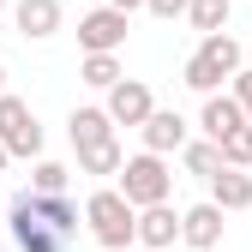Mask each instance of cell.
<instances>
[{
  "mask_svg": "<svg viewBox=\"0 0 252 252\" xmlns=\"http://www.w3.org/2000/svg\"><path fill=\"white\" fill-rule=\"evenodd\" d=\"M66 138H72V150L114 138V120H108V108H72V120H66Z\"/></svg>",
  "mask_w": 252,
  "mask_h": 252,
  "instance_id": "obj_15",
  "label": "cell"
},
{
  "mask_svg": "<svg viewBox=\"0 0 252 252\" xmlns=\"http://www.w3.org/2000/svg\"><path fill=\"white\" fill-rule=\"evenodd\" d=\"M6 162H12V150H6V144H0V174H6Z\"/></svg>",
  "mask_w": 252,
  "mask_h": 252,
  "instance_id": "obj_25",
  "label": "cell"
},
{
  "mask_svg": "<svg viewBox=\"0 0 252 252\" xmlns=\"http://www.w3.org/2000/svg\"><path fill=\"white\" fill-rule=\"evenodd\" d=\"M216 144H222V162L228 168H252V126H234V132H222Z\"/></svg>",
  "mask_w": 252,
  "mask_h": 252,
  "instance_id": "obj_21",
  "label": "cell"
},
{
  "mask_svg": "<svg viewBox=\"0 0 252 252\" xmlns=\"http://www.w3.org/2000/svg\"><path fill=\"white\" fill-rule=\"evenodd\" d=\"M0 144L12 156H42V126L30 114V102L12 96V90H0Z\"/></svg>",
  "mask_w": 252,
  "mask_h": 252,
  "instance_id": "obj_5",
  "label": "cell"
},
{
  "mask_svg": "<svg viewBox=\"0 0 252 252\" xmlns=\"http://www.w3.org/2000/svg\"><path fill=\"white\" fill-rule=\"evenodd\" d=\"M180 240V210L162 198V204H144L138 210V222H132V246H150V252H162Z\"/></svg>",
  "mask_w": 252,
  "mask_h": 252,
  "instance_id": "obj_8",
  "label": "cell"
},
{
  "mask_svg": "<svg viewBox=\"0 0 252 252\" xmlns=\"http://www.w3.org/2000/svg\"><path fill=\"white\" fill-rule=\"evenodd\" d=\"M126 12L120 6H96V12H84L78 18V42H84V54H120L126 48Z\"/></svg>",
  "mask_w": 252,
  "mask_h": 252,
  "instance_id": "obj_6",
  "label": "cell"
},
{
  "mask_svg": "<svg viewBox=\"0 0 252 252\" xmlns=\"http://www.w3.org/2000/svg\"><path fill=\"white\" fill-rule=\"evenodd\" d=\"M0 204H6V198H0Z\"/></svg>",
  "mask_w": 252,
  "mask_h": 252,
  "instance_id": "obj_29",
  "label": "cell"
},
{
  "mask_svg": "<svg viewBox=\"0 0 252 252\" xmlns=\"http://www.w3.org/2000/svg\"><path fill=\"white\" fill-rule=\"evenodd\" d=\"M240 66H246V60H240V42L222 36V30H210V36H198V48L186 54L180 84H186V90H198V96H210V90L222 84V78H234Z\"/></svg>",
  "mask_w": 252,
  "mask_h": 252,
  "instance_id": "obj_1",
  "label": "cell"
},
{
  "mask_svg": "<svg viewBox=\"0 0 252 252\" xmlns=\"http://www.w3.org/2000/svg\"><path fill=\"white\" fill-rule=\"evenodd\" d=\"M72 168L66 162H48V156H36V168H30V192H66Z\"/></svg>",
  "mask_w": 252,
  "mask_h": 252,
  "instance_id": "obj_20",
  "label": "cell"
},
{
  "mask_svg": "<svg viewBox=\"0 0 252 252\" xmlns=\"http://www.w3.org/2000/svg\"><path fill=\"white\" fill-rule=\"evenodd\" d=\"M138 138H144V150H156V156H174L186 138H192V126H186L174 108H150L144 126H138Z\"/></svg>",
  "mask_w": 252,
  "mask_h": 252,
  "instance_id": "obj_9",
  "label": "cell"
},
{
  "mask_svg": "<svg viewBox=\"0 0 252 252\" xmlns=\"http://www.w3.org/2000/svg\"><path fill=\"white\" fill-rule=\"evenodd\" d=\"M114 252H132V246H114Z\"/></svg>",
  "mask_w": 252,
  "mask_h": 252,
  "instance_id": "obj_28",
  "label": "cell"
},
{
  "mask_svg": "<svg viewBox=\"0 0 252 252\" xmlns=\"http://www.w3.org/2000/svg\"><path fill=\"white\" fill-rule=\"evenodd\" d=\"M60 18H66L60 0H18V6H12V24H18L24 42H48L54 30H60Z\"/></svg>",
  "mask_w": 252,
  "mask_h": 252,
  "instance_id": "obj_11",
  "label": "cell"
},
{
  "mask_svg": "<svg viewBox=\"0 0 252 252\" xmlns=\"http://www.w3.org/2000/svg\"><path fill=\"white\" fill-rule=\"evenodd\" d=\"M102 108H108L114 126H144V114L156 108V96H150L144 78H126V72H120V78L108 84V102H102Z\"/></svg>",
  "mask_w": 252,
  "mask_h": 252,
  "instance_id": "obj_7",
  "label": "cell"
},
{
  "mask_svg": "<svg viewBox=\"0 0 252 252\" xmlns=\"http://www.w3.org/2000/svg\"><path fill=\"white\" fill-rule=\"evenodd\" d=\"M234 126H246V108L234 96H222V90H210L204 108H198V132L204 138H222V132H234Z\"/></svg>",
  "mask_w": 252,
  "mask_h": 252,
  "instance_id": "obj_13",
  "label": "cell"
},
{
  "mask_svg": "<svg viewBox=\"0 0 252 252\" xmlns=\"http://www.w3.org/2000/svg\"><path fill=\"white\" fill-rule=\"evenodd\" d=\"M180 162H186V174L210 180L216 168H222V144H216V138H186L180 144Z\"/></svg>",
  "mask_w": 252,
  "mask_h": 252,
  "instance_id": "obj_16",
  "label": "cell"
},
{
  "mask_svg": "<svg viewBox=\"0 0 252 252\" xmlns=\"http://www.w3.org/2000/svg\"><path fill=\"white\" fill-rule=\"evenodd\" d=\"M0 246H6V240H0Z\"/></svg>",
  "mask_w": 252,
  "mask_h": 252,
  "instance_id": "obj_30",
  "label": "cell"
},
{
  "mask_svg": "<svg viewBox=\"0 0 252 252\" xmlns=\"http://www.w3.org/2000/svg\"><path fill=\"white\" fill-rule=\"evenodd\" d=\"M114 186H120V198L144 210V204H162L174 192V174H168V156H156V150H138V156H126V162L114 168Z\"/></svg>",
  "mask_w": 252,
  "mask_h": 252,
  "instance_id": "obj_2",
  "label": "cell"
},
{
  "mask_svg": "<svg viewBox=\"0 0 252 252\" xmlns=\"http://www.w3.org/2000/svg\"><path fill=\"white\" fill-rule=\"evenodd\" d=\"M0 90H6V66H0Z\"/></svg>",
  "mask_w": 252,
  "mask_h": 252,
  "instance_id": "obj_26",
  "label": "cell"
},
{
  "mask_svg": "<svg viewBox=\"0 0 252 252\" xmlns=\"http://www.w3.org/2000/svg\"><path fill=\"white\" fill-rule=\"evenodd\" d=\"M24 198H30V210H36L42 222H54L66 240H78V204L66 192H24Z\"/></svg>",
  "mask_w": 252,
  "mask_h": 252,
  "instance_id": "obj_14",
  "label": "cell"
},
{
  "mask_svg": "<svg viewBox=\"0 0 252 252\" xmlns=\"http://www.w3.org/2000/svg\"><path fill=\"white\" fill-rule=\"evenodd\" d=\"M150 18H186V0H144Z\"/></svg>",
  "mask_w": 252,
  "mask_h": 252,
  "instance_id": "obj_23",
  "label": "cell"
},
{
  "mask_svg": "<svg viewBox=\"0 0 252 252\" xmlns=\"http://www.w3.org/2000/svg\"><path fill=\"white\" fill-rule=\"evenodd\" d=\"M78 78H84L90 90H108V84L120 78V54H84V66H78Z\"/></svg>",
  "mask_w": 252,
  "mask_h": 252,
  "instance_id": "obj_19",
  "label": "cell"
},
{
  "mask_svg": "<svg viewBox=\"0 0 252 252\" xmlns=\"http://www.w3.org/2000/svg\"><path fill=\"white\" fill-rule=\"evenodd\" d=\"M132 222H138V210L120 198V186H96V192L84 198V228L96 234L108 252L114 246H132Z\"/></svg>",
  "mask_w": 252,
  "mask_h": 252,
  "instance_id": "obj_3",
  "label": "cell"
},
{
  "mask_svg": "<svg viewBox=\"0 0 252 252\" xmlns=\"http://www.w3.org/2000/svg\"><path fill=\"white\" fill-rule=\"evenodd\" d=\"M228 96L246 108V126H252V66H240V72H234V90H228Z\"/></svg>",
  "mask_w": 252,
  "mask_h": 252,
  "instance_id": "obj_22",
  "label": "cell"
},
{
  "mask_svg": "<svg viewBox=\"0 0 252 252\" xmlns=\"http://www.w3.org/2000/svg\"><path fill=\"white\" fill-rule=\"evenodd\" d=\"M126 162V150L114 144V138H102V144H84L78 150V174H114Z\"/></svg>",
  "mask_w": 252,
  "mask_h": 252,
  "instance_id": "obj_18",
  "label": "cell"
},
{
  "mask_svg": "<svg viewBox=\"0 0 252 252\" xmlns=\"http://www.w3.org/2000/svg\"><path fill=\"white\" fill-rule=\"evenodd\" d=\"M222 216L228 210H216L210 198L192 204V210H180V240L192 246V252H216V246H222Z\"/></svg>",
  "mask_w": 252,
  "mask_h": 252,
  "instance_id": "obj_10",
  "label": "cell"
},
{
  "mask_svg": "<svg viewBox=\"0 0 252 252\" xmlns=\"http://www.w3.org/2000/svg\"><path fill=\"white\" fill-rule=\"evenodd\" d=\"M228 12H234V0H186V18H192L198 36H210V30H228Z\"/></svg>",
  "mask_w": 252,
  "mask_h": 252,
  "instance_id": "obj_17",
  "label": "cell"
},
{
  "mask_svg": "<svg viewBox=\"0 0 252 252\" xmlns=\"http://www.w3.org/2000/svg\"><path fill=\"white\" fill-rule=\"evenodd\" d=\"M210 204L216 210H252V174L222 162V168L210 174Z\"/></svg>",
  "mask_w": 252,
  "mask_h": 252,
  "instance_id": "obj_12",
  "label": "cell"
},
{
  "mask_svg": "<svg viewBox=\"0 0 252 252\" xmlns=\"http://www.w3.org/2000/svg\"><path fill=\"white\" fill-rule=\"evenodd\" d=\"M108 6H120V12H126V18H132V12H138V6H144V0H108Z\"/></svg>",
  "mask_w": 252,
  "mask_h": 252,
  "instance_id": "obj_24",
  "label": "cell"
},
{
  "mask_svg": "<svg viewBox=\"0 0 252 252\" xmlns=\"http://www.w3.org/2000/svg\"><path fill=\"white\" fill-rule=\"evenodd\" d=\"M6 6H12V0H0V12H6Z\"/></svg>",
  "mask_w": 252,
  "mask_h": 252,
  "instance_id": "obj_27",
  "label": "cell"
},
{
  "mask_svg": "<svg viewBox=\"0 0 252 252\" xmlns=\"http://www.w3.org/2000/svg\"><path fill=\"white\" fill-rule=\"evenodd\" d=\"M6 228H12L18 252H66V246H72L54 222H42V216L30 210V198H24V192H18V198H6Z\"/></svg>",
  "mask_w": 252,
  "mask_h": 252,
  "instance_id": "obj_4",
  "label": "cell"
}]
</instances>
